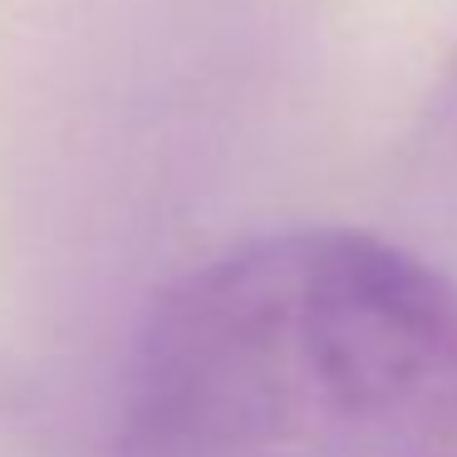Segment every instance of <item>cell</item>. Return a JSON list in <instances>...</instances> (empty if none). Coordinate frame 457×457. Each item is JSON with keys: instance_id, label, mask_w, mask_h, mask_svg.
<instances>
[{"instance_id": "6da1fadb", "label": "cell", "mask_w": 457, "mask_h": 457, "mask_svg": "<svg viewBox=\"0 0 457 457\" xmlns=\"http://www.w3.org/2000/svg\"><path fill=\"white\" fill-rule=\"evenodd\" d=\"M457 437V286L310 227L178 276L138 320L119 457H423Z\"/></svg>"}, {"instance_id": "7a4b0ae2", "label": "cell", "mask_w": 457, "mask_h": 457, "mask_svg": "<svg viewBox=\"0 0 457 457\" xmlns=\"http://www.w3.org/2000/svg\"><path fill=\"white\" fill-rule=\"evenodd\" d=\"M437 129H447V138L457 143V64H453V79H447V94H443V123Z\"/></svg>"}, {"instance_id": "3957f363", "label": "cell", "mask_w": 457, "mask_h": 457, "mask_svg": "<svg viewBox=\"0 0 457 457\" xmlns=\"http://www.w3.org/2000/svg\"><path fill=\"white\" fill-rule=\"evenodd\" d=\"M423 457H457V453H443V447H437V453H423Z\"/></svg>"}]
</instances>
